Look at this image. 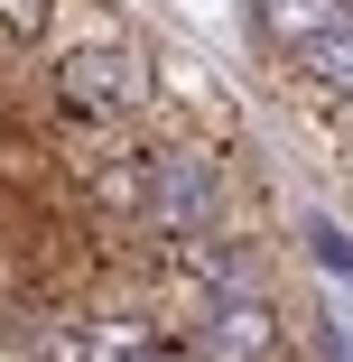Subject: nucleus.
<instances>
[{
	"label": "nucleus",
	"mask_w": 353,
	"mask_h": 362,
	"mask_svg": "<svg viewBox=\"0 0 353 362\" xmlns=\"http://www.w3.org/2000/svg\"><path fill=\"white\" fill-rule=\"evenodd\" d=\"M214 186H224L214 149H158L149 168H139V195H130V214H149L158 233H195L204 214H214Z\"/></svg>",
	"instance_id": "1"
},
{
	"label": "nucleus",
	"mask_w": 353,
	"mask_h": 362,
	"mask_svg": "<svg viewBox=\"0 0 353 362\" xmlns=\"http://www.w3.org/2000/svg\"><path fill=\"white\" fill-rule=\"evenodd\" d=\"M56 93L75 112H93V121H130L139 103H149V65H139L130 47H75L56 65Z\"/></svg>",
	"instance_id": "2"
},
{
	"label": "nucleus",
	"mask_w": 353,
	"mask_h": 362,
	"mask_svg": "<svg viewBox=\"0 0 353 362\" xmlns=\"http://www.w3.org/2000/svg\"><path fill=\"white\" fill-rule=\"evenodd\" d=\"M270 353H279L270 298H214L204 307V362H270Z\"/></svg>",
	"instance_id": "3"
},
{
	"label": "nucleus",
	"mask_w": 353,
	"mask_h": 362,
	"mask_svg": "<svg viewBox=\"0 0 353 362\" xmlns=\"http://www.w3.org/2000/svg\"><path fill=\"white\" fill-rule=\"evenodd\" d=\"M10 353L19 362H93V334L75 325V316H47V307H10Z\"/></svg>",
	"instance_id": "4"
},
{
	"label": "nucleus",
	"mask_w": 353,
	"mask_h": 362,
	"mask_svg": "<svg viewBox=\"0 0 353 362\" xmlns=\"http://www.w3.org/2000/svg\"><path fill=\"white\" fill-rule=\"evenodd\" d=\"M289 56H298V75H307V84L353 93V19H325V28H316V37H298Z\"/></svg>",
	"instance_id": "5"
},
{
	"label": "nucleus",
	"mask_w": 353,
	"mask_h": 362,
	"mask_svg": "<svg viewBox=\"0 0 353 362\" xmlns=\"http://www.w3.org/2000/svg\"><path fill=\"white\" fill-rule=\"evenodd\" d=\"M325 19H344V0H260V37H270V47H298V37H316Z\"/></svg>",
	"instance_id": "6"
},
{
	"label": "nucleus",
	"mask_w": 353,
	"mask_h": 362,
	"mask_svg": "<svg viewBox=\"0 0 353 362\" xmlns=\"http://www.w3.org/2000/svg\"><path fill=\"white\" fill-rule=\"evenodd\" d=\"M0 28L10 37H47V0H0Z\"/></svg>",
	"instance_id": "7"
},
{
	"label": "nucleus",
	"mask_w": 353,
	"mask_h": 362,
	"mask_svg": "<svg viewBox=\"0 0 353 362\" xmlns=\"http://www.w3.org/2000/svg\"><path fill=\"white\" fill-rule=\"evenodd\" d=\"M325 362H353V325L344 316H325Z\"/></svg>",
	"instance_id": "8"
},
{
	"label": "nucleus",
	"mask_w": 353,
	"mask_h": 362,
	"mask_svg": "<svg viewBox=\"0 0 353 362\" xmlns=\"http://www.w3.org/2000/svg\"><path fill=\"white\" fill-rule=\"evenodd\" d=\"M139 362H177V353H139Z\"/></svg>",
	"instance_id": "9"
}]
</instances>
